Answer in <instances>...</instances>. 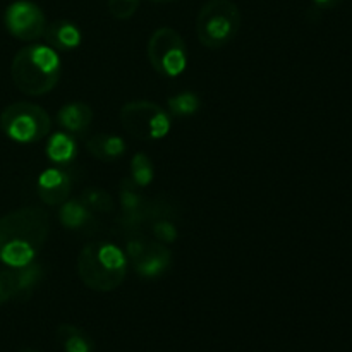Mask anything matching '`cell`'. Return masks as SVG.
I'll return each mask as SVG.
<instances>
[{
	"label": "cell",
	"mask_w": 352,
	"mask_h": 352,
	"mask_svg": "<svg viewBox=\"0 0 352 352\" xmlns=\"http://www.w3.org/2000/svg\"><path fill=\"white\" fill-rule=\"evenodd\" d=\"M126 274V253L112 243H89L78 256L79 278L93 291H116L124 282Z\"/></svg>",
	"instance_id": "3"
},
{
	"label": "cell",
	"mask_w": 352,
	"mask_h": 352,
	"mask_svg": "<svg viewBox=\"0 0 352 352\" xmlns=\"http://www.w3.org/2000/svg\"><path fill=\"white\" fill-rule=\"evenodd\" d=\"M16 299V268L0 270V306Z\"/></svg>",
	"instance_id": "23"
},
{
	"label": "cell",
	"mask_w": 352,
	"mask_h": 352,
	"mask_svg": "<svg viewBox=\"0 0 352 352\" xmlns=\"http://www.w3.org/2000/svg\"><path fill=\"white\" fill-rule=\"evenodd\" d=\"M120 124L131 136L141 141L160 140L170 131V119L165 110L146 100L126 103L120 109Z\"/></svg>",
	"instance_id": "6"
},
{
	"label": "cell",
	"mask_w": 352,
	"mask_h": 352,
	"mask_svg": "<svg viewBox=\"0 0 352 352\" xmlns=\"http://www.w3.org/2000/svg\"><path fill=\"white\" fill-rule=\"evenodd\" d=\"M60 58L48 45H30L14 57L10 76L17 89L26 95L40 96L57 86L60 79Z\"/></svg>",
	"instance_id": "2"
},
{
	"label": "cell",
	"mask_w": 352,
	"mask_h": 352,
	"mask_svg": "<svg viewBox=\"0 0 352 352\" xmlns=\"http://www.w3.org/2000/svg\"><path fill=\"white\" fill-rule=\"evenodd\" d=\"M50 234V219L38 206H24L0 219V261L10 268L33 263Z\"/></svg>",
	"instance_id": "1"
},
{
	"label": "cell",
	"mask_w": 352,
	"mask_h": 352,
	"mask_svg": "<svg viewBox=\"0 0 352 352\" xmlns=\"http://www.w3.org/2000/svg\"><path fill=\"white\" fill-rule=\"evenodd\" d=\"M19 352H40V351L33 349V347H23V349H19Z\"/></svg>",
	"instance_id": "25"
},
{
	"label": "cell",
	"mask_w": 352,
	"mask_h": 352,
	"mask_svg": "<svg viewBox=\"0 0 352 352\" xmlns=\"http://www.w3.org/2000/svg\"><path fill=\"white\" fill-rule=\"evenodd\" d=\"M72 191V177L67 170L62 168H47L38 175L36 192L38 198L47 205H60L65 203Z\"/></svg>",
	"instance_id": "10"
},
{
	"label": "cell",
	"mask_w": 352,
	"mask_h": 352,
	"mask_svg": "<svg viewBox=\"0 0 352 352\" xmlns=\"http://www.w3.org/2000/svg\"><path fill=\"white\" fill-rule=\"evenodd\" d=\"M6 28L14 38L23 41H33L45 33L47 17L36 3L30 0L12 2L6 10Z\"/></svg>",
	"instance_id": "9"
},
{
	"label": "cell",
	"mask_w": 352,
	"mask_h": 352,
	"mask_svg": "<svg viewBox=\"0 0 352 352\" xmlns=\"http://www.w3.org/2000/svg\"><path fill=\"white\" fill-rule=\"evenodd\" d=\"M0 127L16 143H38L50 133V116L33 103H14L0 116Z\"/></svg>",
	"instance_id": "5"
},
{
	"label": "cell",
	"mask_w": 352,
	"mask_h": 352,
	"mask_svg": "<svg viewBox=\"0 0 352 352\" xmlns=\"http://www.w3.org/2000/svg\"><path fill=\"white\" fill-rule=\"evenodd\" d=\"M131 181L140 188H146L153 181V165L144 153L134 155L131 162Z\"/></svg>",
	"instance_id": "19"
},
{
	"label": "cell",
	"mask_w": 352,
	"mask_h": 352,
	"mask_svg": "<svg viewBox=\"0 0 352 352\" xmlns=\"http://www.w3.org/2000/svg\"><path fill=\"white\" fill-rule=\"evenodd\" d=\"M79 201L89 210V212L98 213H109L113 210V199L107 191L100 188H86L81 192V199Z\"/></svg>",
	"instance_id": "18"
},
{
	"label": "cell",
	"mask_w": 352,
	"mask_h": 352,
	"mask_svg": "<svg viewBox=\"0 0 352 352\" xmlns=\"http://www.w3.org/2000/svg\"><path fill=\"white\" fill-rule=\"evenodd\" d=\"M57 342L65 352H93L95 344L91 337L74 325L64 323L57 329Z\"/></svg>",
	"instance_id": "14"
},
{
	"label": "cell",
	"mask_w": 352,
	"mask_h": 352,
	"mask_svg": "<svg viewBox=\"0 0 352 352\" xmlns=\"http://www.w3.org/2000/svg\"><path fill=\"white\" fill-rule=\"evenodd\" d=\"M89 153L102 162H113L126 151V143L119 136L112 134H96L86 143Z\"/></svg>",
	"instance_id": "13"
},
{
	"label": "cell",
	"mask_w": 352,
	"mask_h": 352,
	"mask_svg": "<svg viewBox=\"0 0 352 352\" xmlns=\"http://www.w3.org/2000/svg\"><path fill=\"white\" fill-rule=\"evenodd\" d=\"M243 23L239 7L230 0H208L199 9L196 34L203 47L210 50L223 48L237 36Z\"/></svg>",
	"instance_id": "4"
},
{
	"label": "cell",
	"mask_w": 352,
	"mask_h": 352,
	"mask_svg": "<svg viewBox=\"0 0 352 352\" xmlns=\"http://www.w3.org/2000/svg\"><path fill=\"white\" fill-rule=\"evenodd\" d=\"M107 6H109V12L116 19L126 21L136 14L140 0H107Z\"/></svg>",
	"instance_id": "21"
},
{
	"label": "cell",
	"mask_w": 352,
	"mask_h": 352,
	"mask_svg": "<svg viewBox=\"0 0 352 352\" xmlns=\"http://www.w3.org/2000/svg\"><path fill=\"white\" fill-rule=\"evenodd\" d=\"M58 217H60L62 226L76 230L81 229L82 226H86L91 220V212L81 201H65L62 205Z\"/></svg>",
	"instance_id": "17"
},
{
	"label": "cell",
	"mask_w": 352,
	"mask_h": 352,
	"mask_svg": "<svg viewBox=\"0 0 352 352\" xmlns=\"http://www.w3.org/2000/svg\"><path fill=\"white\" fill-rule=\"evenodd\" d=\"M151 232L157 237L158 243L172 244L177 239V229H175V226L172 223L170 219L155 220L153 226H151Z\"/></svg>",
	"instance_id": "22"
},
{
	"label": "cell",
	"mask_w": 352,
	"mask_h": 352,
	"mask_svg": "<svg viewBox=\"0 0 352 352\" xmlns=\"http://www.w3.org/2000/svg\"><path fill=\"white\" fill-rule=\"evenodd\" d=\"M93 120L91 107L82 102H72L62 107L57 113L58 126L69 134H82L88 131Z\"/></svg>",
	"instance_id": "12"
},
{
	"label": "cell",
	"mask_w": 352,
	"mask_h": 352,
	"mask_svg": "<svg viewBox=\"0 0 352 352\" xmlns=\"http://www.w3.org/2000/svg\"><path fill=\"white\" fill-rule=\"evenodd\" d=\"M148 60L165 78L179 76L188 64L186 43L174 28H158L148 41Z\"/></svg>",
	"instance_id": "7"
},
{
	"label": "cell",
	"mask_w": 352,
	"mask_h": 352,
	"mask_svg": "<svg viewBox=\"0 0 352 352\" xmlns=\"http://www.w3.org/2000/svg\"><path fill=\"white\" fill-rule=\"evenodd\" d=\"M41 278L40 265L30 263L26 267L16 268V299L17 301H26L36 289L38 282Z\"/></svg>",
	"instance_id": "16"
},
{
	"label": "cell",
	"mask_w": 352,
	"mask_h": 352,
	"mask_svg": "<svg viewBox=\"0 0 352 352\" xmlns=\"http://www.w3.org/2000/svg\"><path fill=\"white\" fill-rule=\"evenodd\" d=\"M43 36L47 40L48 47H52L54 50H74L81 43V31H79V28L72 24L71 21L65 19L47 24Z\"/></svg>",
	"instance_id": "11"
},
{
	"label": "cell",
	"mask_w": 352,
	"mask_h": 352,
	"mask_svg": "<svg viewBox=\"0 0 352 352\" xmlns=\"http://www.w3.org/2000/svg\"><path fill=\"white\" fill-rule=\"evenodd\" d=\"M199 109V98L195 93H181L177 96L168 98V110L177 117L192 116Z\"/></svg>",
	"instance_id": "20"
},
{
	"label": "cell",
	"mask_w": 352,
	"mask_h": 352,
	"mask_svg": "<svg viewBox=\"0 0 352 352\" xmlns=\"http://www.w3.org/2000/svg\"><path fill=\"white\" fill-rule=\"evenodd\" d=\"M153 2H158V3H172V2H177V0H153Z\"/></svg>",
	"instance_id": "26"
},
{
	"label": "cell",
	"mask_w": 352,
	"mask_h": 352,
	"mask_svg": "<svg viewBox=\"0 0 352 352\" xmlns=\"http://www.w3.org/2000/svg\"><path fill=\"white\" fill-rule=\"evenodd\" d=\"M126 256L140 277H160L170 267V251L164 243H157L141 234H133L126 241Z\"/></svg>",
	"instance_id": "8"
},
{
	"label": "cell",
	"mask_w": 352,
	"mask_h": 352,
	"mask_svg": "<svg viewBox=\"0 0 352 352\" xmlns=\"http://www.w3.org/2000/svg\"><path fill=\"white\" fill-rule=\"evenodd\" d=\"M313 2H315V6L320 7V9H336V7H339L344 0H313Z\"/></svg>",
	"instance_id": "24"
},
{
	"label": "cell",
	"mask_w": 352,
	"mask_h": 352,
	"mask_svg": "<svg viewBox=\"0 0 352 352\" xmlns=\"http://www.w3.org/2000/svg\"><path fill=\"white\" fill-rule=\"evenodd\" d=\"M76 141L71 134L57 133L48 140L47 155L55 164H69L76 157Z\"/></svg>",
	"instance_id": "15"
}]
</instances>
